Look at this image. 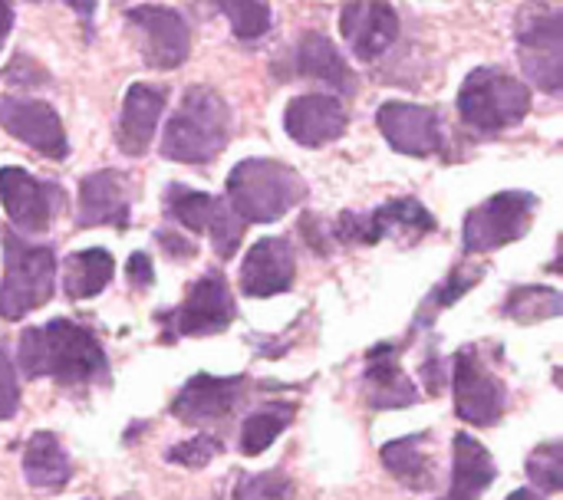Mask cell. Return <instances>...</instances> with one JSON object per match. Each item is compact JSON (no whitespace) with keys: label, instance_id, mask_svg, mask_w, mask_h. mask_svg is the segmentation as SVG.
<instances>
[{"label":"cell","instance_id":"cell-9","mask_svg":"<svg viewBox=\"0 0 563 500\" xmlns=\"http://www.w3.org/2000/svg\"><path fill=\"white\" fill-rule=\"evenodd\" d=\"M452 382H455V415L462 422L478 425V429L501 422L505 405H508L505 386L475 346H465L455 353Z\"/></svg>","mask_w":563,"mask_h":500},{"label":"cell","instance_id":"cell-19","mask_svg":"<svg viewBox=\"0 0 563 500\" xmlns=\"http://www.w3.org/2000/svg\"><path fill=\"white\" fill-rule=\"evenodd\" d=\"M350 125L346 105L336 96H297L284 109V129L294 142L303 148H320L327 142H336Z\"/></svg>","mask_w":563,"mask_h":500},{"label":"cell","instance_id":"cell-31","mask_svg":"<svg viewBox=\"0 0 563 500\" xmlns=\"http://www.w3.org/2000/svg\"><path fill=\"white\" fill-rule=\"evenodd\" d=\"M528 478L534 488H541L544 495H558L563 488V445L561 442H548L541 445L531 458H528Z\"/></svg>","mask_w":563,"mask_h":500},{"label":"cell","instance_id":"cell-21","mask_svg":"<svg viewBox=\"0 0 563 500\" xmlns=\"http://www.w3.org/2000/svg\"><path fill=\"white\" fill-rule=\"evenodd\" d=\"M363 392L366 402L376 412H393V409H409L419 402L416 382L402 373V363L393 346H379L369 353L366 373H363Z\"/></svg>","mask_w":563,"mask_h":500},{"label":"cell","instance_id":"cell-12","mask_svg":"<svg viewBox=\"0 0 563 500\" xmlns=\"http://www.w3.org/2000/svg\"><path fill=\"white\" fill-rule=\"evenodd\" d=\"M0 129L30 145L33 152L59 162L66 158V132L53 105L40 99H23V96H3L0 99Z\"/></svg>","mask_w":563,"mask_h":500},{"label":"cell","instance_id":"cell-2","mask_svg":"<svg viewBox=\"0 0 563 500\" xmlns=\"http://www.w3.org/2000/svg\"><path fill=\"white\" fill-rule=\"evenodd\" d=\"M228 138H231L228 102L208 86H191L165 125L162 155L181 165H208L224 152Z\"/></svg>","mask_w":563,"mask_h":500},{"label":"cell","instance_id":"cell-22","mask_svg":"<svg viewBox=\"0 0 563 500\" xmlns=\"http://www.w3.org/2000/svg\"><path fill=\"white\" fill-rule=\"evenodd\" d=\"M162 109H165V92L158 86H145V82L129 86L122 115H119V129H115V142H119L122 155H129V158L145 155L152 135H155V125L162 119Z\"/></svg>","mask_w":563,"mask_h":500},{"label":"cell","instance_id":"cell-39","mask_svg":"<svg viewBox=\"0 0 563 500\" xmlns=\"http://www.w3.org/2000/svg\"><path fill=\"white\" fill-rule=\"evenodd\" d=\"M508 500H541V495L538 491H515Z\"/></svg>","mask_w":563,"mask_h":500},{"label":"cell","instance_id":"cell-28","mask_svg":"<svg viewBox=\"0 0 563 500\" xmlns=\"http://www.w3.org/2000/svg\"><path fill=\"white\" fill-rule=\"evenodd\" d=\"M294 422V405L287 402H277V405H264L257 412H251L241 425V452L247 458H257L264 455L280 435L284 429Z\"/></svg>","mask_w":563,"mask_h":500},{"label":"cell","instance_id":"cell-34","mask_svg":"<svg viewBox=\"0 0 563 500\" xmlns=\"http://www.w3.org/2000/svg\"><path fill=\"white\" fill-rule=\"evenodd\" d=\"M482 277V270H455L452 277H449V284L442 287V290H435V297H429L426 300V307H422V313H419V320H416V326H422L426 320H435V313H442L445 307H452L468 287H475V280Z\"/></svg>","mask_w":563,"mask_h":500},{"label":"cell","instance_id":"cell-14","mask_svg":"<svg viewBox=\"0 0 563 500\" xmlns=\"http://www.w3.org/2000/svg\"><path fill=\"white\" fill-rule=\"evenodd\" d=\"M244 392H247V379H241V376L221 379V376L201 373V376H191L185 382V389L175 396L172 415L185 425L201 429V425L228 419L238 409V402L244 399Z\"/></svg>","mask_w":563,"mask_h":500},{"label":"cell","instance_id":"cell-20","mask_svg":"<svg viewBox=\"0 0 563 500\" xmlns=\"http://www.w3.org/2000/svg\"><path fill=\"white\" fill-rule=\"evenodd\" d=\"M79 227H102L112 224L119 231L129 227V188L125 178L112 168H102L79 185V208H76Z\"/></svg>","mask_w":563,"mask_h":500},{"label":"cell","instance_id":"cell-1","mask_svg":"<svg viewBox=\"0 0 563 500\" xmlns=\"http://www.w3.org/2000/svg\"><path fill=\"white\" fill-rule=\"evenodd\" d=\"M20 366L26 379H56L59 386H92L109 376L99 340L73 320L23 330Z\"/></svg>","mask_w":563,"mask_h":500},{"label":"cell","instance_id":"cell-23","mask_svg":"<svg viewBox=\"0 0 563 500\" xmlns=\"http://www.w3.org/2000/svg\"><path fill=\"white\" fill-rule=\"evenodd\" d=\"M452 455H455V465H452V488L442 500H482L485 491L495 485L498 478V468L488 455L485 445H478L472 435H455L452 442Z\"/></svg>","mask_w":563,"mask_h":500},{"label":"cell","instance_id":"cell-24","mask_svg":"<svg viewBox=\"0 0 563 500\" xmlns=\"http://www.w3.org/2000/svg\"><path fill=\"white\" fill-rule=\"evenodd\" d=\"M23 475L33 491L56 495L69 485L73 465L53 432H36L23 448Z\"/></svg>","mask_w":563,"mask_h":500},{"label":"cell","instance_id":"cell-4","mask_svg":"<svg viewBox=\"0 0 563 500\" xmlns=\"http://www.w3.org/2000/svg\"><path fill=\"white\" fill-rule=\"evenodd\" d=\"M56 290V254L46 244H26L3 231V280H0V316L23 320L26 313L49 303Z\"/></svg>","mask_w":563,"mask_h":500},{"label":"cell","instance_id":"cell-8","mask_svg":"<svg viewBox=\"0 0 563 500\" xmlns=\"http://www.w3.org/2000/svg\"><path fill=\"white\" fill-rule=\"evenodd\" d=\"M165 208L168 214L191 234H208L218 257H234V251L241 247V237H244V221L234 214V208L214 195H205V191H191V188H181V185H172L168 195H165Z\"/></svg>","mask_w":563,"mask_h":500},{"label":"cell","instance_id":"cell-7","mask_svg":"<svg viewBox=\"0 0 563 500\" xmlns=\"http://www.w3.org/2000/svg\"><path fill=\"white\" fill-rule=\"evenodd\" d=\"M538 198L531 191H498L465 218V251L488 254L505 244H515L528 234Z\"/></svg>","mask_w":563,"mask_h":500},{"label":"cell","instance_id":"cell-11","mask_svg":"<svg viewBox=\"0 0 563 500\" xmlns=\"http://www.w3.org/2000/svg\"><path fill=\"white\" fill-rule=\"evenodd\" d=\"M125 20L135 30L142 59L152 69H175V66H181L188 59L191 30H188L185 16L178 10L145 3V7H132L125 13Z\"/></svg>","mask_w":563,"mask_h":500},{"label":"cell","instance_id":"cell-16","mask_svg":"<svg viewBox=\"0 0 563 500\" xmlns=\"http://www.w3.org/2000/svg\"><path fill=\"white\" fill-rule=\"evenodd\" d=\"M376 125L386 142L402 155H432L442 148V125L435 109L416 102H386L376 112Z\"/></svg>","mask_w":563,"mask_h":500},{"label":"cell","instance_id":"cell-35","mask_svg":"<svg viewBox=\"0 0 563 500\" xmlns=\"http://www.w3.org/2000/svg\"><path fill=\"white\" fill-rule=\"evenodd\" d=\"M16 409H20V382H16V373H13L10 359L0 353V422L13 419Z\"/></svg>","mask_w":563,"mask_h":500},{"label":"cell","instance_id":"cell-6","mask_svg":"<svg viewBox=\"0 0 563 500\" xmlns=\"http://www.w3.org/2000/svg\"><path fill=\"white\" fill-rule=\"evenodd\" d=\"M538 13L525 10L518 20V53L528 79L544 92L563 86V7L561 0H538Z\"/></svg>","mask_w":563,"mask_h":500},{"label":"cell","instance_id":"cell-26","mask_svg":"<svg viewBox=\"0 0 563 500\" xmlns=\"http://www.w3.org/2000/svg\"><path fill=\"white\" fill-rule=\"evenodd\" d=\"M297 69L300 76L320 79L327 86H333L336 92H353L356 89V76L346 66V59L340 56V49L333 46L330 36L323 33H307L297 46Z\"/></svg>","mask_w":563,"mask_h":500},{"label":"cell","instance_id":"cell-3","mask_svg":"<svg viewBox=\"0 0 563 500\" xmlns=\"http://www.w3.org/2000/svg\"><path fill=\"white\" fill-rule=\"evenodd\" d=\"M307 198V181L284 162L247 158L228 175V204L244 224L280 221Z\"/></svg>","mask_w":563,"mask_h":500},{"label":"cell","instance_id":"cell-30","mask_svg":"<svg viewBox=\"0 0 563 500\" xmlns=\"http://www.w3.org/2000/svg\"><path fill=\"white\" fill-rule=\"evenodd\" d=\"M231 30L241 40H257L271 30V3L267 0H221Z\"/></svg>","mask_w":563,"mask_h":500},{"label":"cell","instance_id":"cell-33","mask_svg":"<svg viewBox=\"0 0 563 500\" xmlns=\"http://www.w3.org/2000/svg\"><path fill=\"white\" fill-rule=\"evenodd\" d=\"M224 452V442L218 435H195L181 445H175L165 458L172 465H181V468H205L208 462H214V455Z\"/></svg>","mask_w":563,"mask_h":500},{"label":"cell","instance_id":"cell-10","mask_svg":"<svg viewBox=\"0 0 563 500\" xmlns=\"http://www.w3.org/2000/svg\"><path fill=\"white\" fill-rule=\"evenodd\" d=\"M435 231V218L416 198H396L369 214H343L336 224V237L343 244H379L386 237L419 241Z\"/></svg>","mask_w":563,"mask_h":500},{"label":"cell","instance_id":"cell-17","mask_svg":"<svg viewBox=\"0 0 563 500\" xmlns=\"http://www.w3.org/2000/svg\"><path fill=\"white\" fill-rule=\"evenodd\" d=\"M340 30L353 56L369 63L383 56L399 36V13L389 0H353L340 13Z\"/></svg>","mask_w":563,"mask_h":500},{"label":"cell","instance_id":"cell-18","mask_svg":"<svg viewBox=\"0 0 563 500\" xmlns=\"http://www.w3.org/2000/svg\"><path fill=\"white\" fill-rule=\"evenodd\" d=\"M297 277V257L287 237H261L241 264V290L254 300L287 293Z\"/></svg>","mask_w":563,"mask_h":500},{"label":"cell","instance_id":"cell-25","mask_svg":"<svg viewBox=\"0 0 563 500\" xmlns=\"http://www.w3.org/2000/svg\"><path fill=\"white\" fill-rule=\"evenodd\" d=\"M429 435L416 432L409 438L389 442L383 445L379 458L386 465V471L409 491H432L435 488V462L429 458Z\"/></svg>","mask_w":563,"mask_h":500},{"label":"cell","instance_id":"cell-32","mask_svg":"<svg viewBox=\"0 0 563 500\" xmlns=\"http://www.w3.org/2000/svg\"><path fill=\"white\" fill-rule=\"evenodd\" d=\"M234 500H297L294 481L284 471H264L254 478H244L234 491Z\"/></svg>","mask_w":563,"mask_h":500},{"label":"cell","instance_id":"cell-15","mask_svg":"<svg viewBox=\"0 0 563 500\" xmlns=\"http://www.w3.org/2000/svg\"><path fill=\"white\" fill-rule=\"evenodd\" d=\"M0 201L7 218L23 231H46L63 191L53 181H40L23 168H0Z\"/></svg>","mask_w":563,"mask_h":500},{"label":"cell","instance_id":"cell-27","mask_svg":"<svg viewBox=\"0 0 563 500\" xmlns=\"http://www.w3.org/2000/svg\"><path fill=\"white\" fill-rule=\"evenodd\" d=\"M112 274H115V264H112L109 251H102V247L79 251L63 267L66 297L69 300H89V297H96V293H102L109 287Z\"/></svg>","mask_w":563,"mask_h":500},{"label":"cell","instance_id":"cell-37","mask_svg":"<svg viewBox=\"0 0 563 500\" xmlns=\"http://www.w3.org/2000/svg\"><path fill=\"white\" fill-rule=\"evenodd\" d=\"M10 30H13V0H0V49H3Z\"/></svg>","mask_w":563,"mask_h":500},{"label":"cell","instance_id":"cell-13","mask_svg":"<svg viewBox=\"0 0 563 500\" xmlns=\"http://www.w3.org/2000/svg\"><path fill=\"white\" fill-rule=\"evenodd\" d=\"M172 336H214L234 323V300L221 274H205L185 297V303L168 313Z\"/></svg>","mask_w":563,"mask_h":500},{"label":"cell","instance_id":"cell-29","mask_svg":"<svg viewBox=\"0 0 563 500\" xmlns=\"http://www.w3.org/2000/svg\"><path fill=\"white\" fill-rule=\"evenodd\" d=\"M563 297L554 287H521L508 297L505 316L518 323H538V320H554L561 316Z\"/></svg>","mask_w":563,"mask_h":500},{"label":"cell","instance_id":"cell-5","mask_svg":"<svg viewBox=\"0 0 563 500\" xmlns=\"http://www.w3.org/2000/svg\"><path fill=\"white\" fill-rule=\"evenodd\" d=\"M531 112V92L498 66H478L459 89V115L478 132H501Z\"/></svg>","mask_w":563,"mask_h":500},{"label":"cell","instance_id":"cell-36","mask_svg":"<svg viewBox=\"0 0 563 500\" xmlns=\"http://www.w3.org/2000/svg\"><path fill=\"white\" fill-rule=\"evenodd\" d=\"M125 270H129V280H132V287H142V290H148L152 284H155V270H152V257L148 254H132L129 257V264H125Z\"/></svg>","mask_w":563,"mask_h":500},{"label":"cell","instance_id":"cell-38","mask_svg":"<svg viewBox=\"0 0 563 500\" xmlns=\"http://www.w3.org/2000/svg\"><path fill=\"white\" fill-rule=\"evenodd\" d=\"M82 20H92V10H96V0H66Z\"/></svg>","mask_w":563,"mask_h":500}]
</instances>
